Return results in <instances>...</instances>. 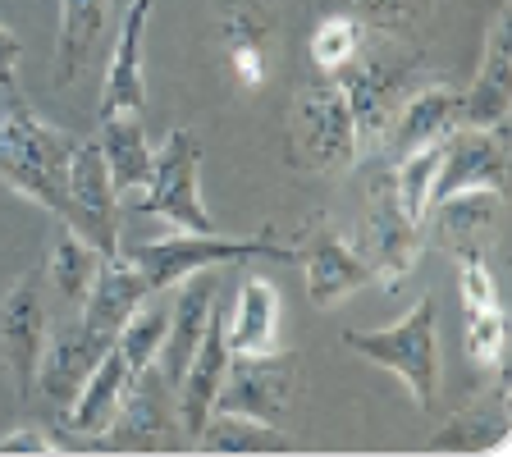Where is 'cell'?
<instances>
[{"instance_id":"1","label":"cell","mask_w":512,"mask_h":457,"mask_svg":"<svg viewBox=\"0 0 512 457\" xmlns=\"http://www.w3.org/2000/svg\"><path fill=\"white\" fill-rule=\"evenodd\" d=\"M69 156L74 138L37 119L23 96L5 92L0 106V183L28 197L32 206L51 211L55 220L69 215Z\"/></svg>"},{"instance_id":"2","label":"cell","mask_w":512,"mask_h":457,"mask_svg":"<svg viewBox=\"0 0 512 457\" xmlns=\"http://www.w3.org/2000/svg\"><path fill=\"white\" fill-rule=\"evenodd\" d=\"M124 252V247H119ZM128 261L138 266L147 293H170L174 284H183L188 275H202V270H220V266H243L256 256H270V261H298V247L275 243V229H261L252 238H229L220 229L211 234H192V229H174L170 238H151L142 247H128Z\"/></svg>"},{"instance_id":"3","label":"cell","mask_w":512,"mask_h":457,"mask_svg":"<svg viewBox=\"0 0 512 457\" xmlns=\"http://www.w3.org/2000/svg\"><path fill=\"white\" fill-rule=\"evenodd\" d=\"M357 357L384 366L403 380L412 403L421 412L439 403V325H435V298H416V307L403 320L384 325V330H343Z\"/></svg>"},{"instance_id":"4","label":"cell","mask_w":512,"mask_h":457,"mask_svg":"<svg viewBox=\"0 0 512 457\" xmlns=\"http://www.w3.org/2000/svg\"><path fill=\"white\" fill-rule=\"evenodd\" d=\"M133 197V211L160 215L174 229H192V234H211L215 220L202 202V142L192 138V128H174L165 147L151 160V174Z\"/></svg>"},{"instance_id":"5","label":"cell","mask_w":512,"mask_h":457,"mask_svg":"<svg viewBox=\"0 0 512 457\" xmlns=\"http://www.w3.org/2000/svg\"><path fill=\"white\" fill-rule=\"evenodd\" d=\"M293 389H298V357L293 352H229L224 384L211 412L256 416V421H275L279 426L288 403H293Z\"/></svg>"},{"instance_id":"6","label":"cell","mask_w":512,"mask_h":457,"mask_svg":"<svg viewBox=\"0 0 512 457\" xmlns=\"http://www.w3.org/2000/svg\"><path fill=\"white\" fill-rule=\"evenodd\" d=\"M183 439L179 426V389L160 366L133 371L119 398V412L101 435L106 448H174Z\"/></svg>"},{"instance_id":"7","label":"cell","mask_w":512,"mask_h":457,"mask_svg":"<svg viewBox=\"0 0 512 457\" xmlns=\"http://www.w3.org/2000/svg\"><path fill=\"white\" fill-rule=\"evenodd\" d=\"M64 224L78 238H87L101 256L119 252V192L110 183L106 156H101L96 138L74 142V156H69V215H64Z\"/></svg>"},{"instance_id":"8","label":"cell","mask_w":512,"mask_h":457,"mask_svg":"<svg viewBox=\"0 0 512 457\" xmlns=\"http://www.w3.org/2000/svg\"><path fill=\"white\" fill-rule=\"evenodd\" d=\"M343 101L352 115V133H357V156L362 151H380L389 138L398 106H403V83H407V64L389 60H352L339 74Z\"/></svg>"},{"instance_id":"9","label":"cell","mask_w":512,"mask_h":457,"mask_svg":"<svg viewBox=\"0 0 512 457\" xmlns=\"http://www.w3.org/2000/svg\"><path fill=\"white\" fill-rule=\"evenodd\" d=\"M298 151L307 160V170L339 174L357 160V133H352V115L343 101L339 78L307 87L298 101Z\"/></svg>"},{"instance_id":"10","label":"cell","mask_w":512,"mask_h":457,"mask_svg":"<svg viewBox=\"0 0 512 457\" xmlns=\"http://www.w3.org/2000/svg\"><path fill=\"white\" fill-rule=\"evenodd\" d=\"M46 348V311H42V270H28L0 298V362L10 366L19 403L37 389V362Z\"/></svg>"},{"instance_id":"11","label":"cell","mask_w":512,"mask_h":457,"mask_svg":"<svg viewBox=\"0 0 512 457\" xmlns=\"http://www.w3.org/2000/svg\"><path fill=\"white\" fill-rule=\"evenodd\" d=\"M467 188H508V138L503 128H467L458 124L444 138V156H439V174L430 188V206Z\"/></svg>"},{"instance_id":"12","label":"cell","mask_w":512,"mask_h":457,"mask_svg":"<svg viewBox=\"0 0 512 457\" xmlns=\"http://www.w3.org/2000/svg\"><path fill=\"white\" fill-rule=\"evenodd\" d=\"M499 224H503V192L467 188L430 206L421 229L430 234V243L439 252H448L453 261H467V256H490L494 238H499Z\"/></svg>"},{"instance_id":"13","label":"cell","mask_w":512,"mask_h":457,"mask_svg":"<svg viewBox=\"0 0 512 457\" xmlns=\"http://www.w3.org/2000/svg\"><path fill=\"white\" fill-rule=\"evenodd\" d=\"M366 234H371V252H362V256L371 261V275L380 279L384 288H403L416 270L421 247H426V229L398 206V192H394V179H389V174L375 183Z\"/></svg>"},{"instance_id":"14","label":"cell","mask_w":512,"mask_h":457,"mask_svg":"<svg viewBox=\"0 0 512 457\" xmlns=\"http://www.w3.org/2000/svg\"><path fill=\"white\" fill-rule=\"evenodd\" d=\"M110 348H115V339H106L101 330H92L83 316L55 325V330L46 334L42 362H37V394L64 412Z\"/></svg>"},{"instance_id":"15","label":"cell","mask_w":512,"mask_h":457,"mask_svg":"<svg viewBox=\"0 0 512 457\" xmlns=\"http://www.w3.org/2000/svg\"><path fill=\"white\" fill-rule=\"evenodd\" d=\"M156 10V0H133L128 14L119 19L115 51H110L106 69V92H101V110L96 119H142L147 110V19Z\"/></svg>"},{"instance_id":"16","label":"cell","mask_w":512,"mask_h":457,"mask_svg":"<svg viewBox=\"0 0 512 457\" xmlns=\"http://www.w3.org/2000/svg\"><path fill=\"white\" fill-rule=\"evenodd\" d=\"M512 115V5L503 0L485 32L476 83L462 92V124L467 128H503Z\"/></svg>"},{"instance_id":"17","label":"cell","mask_w":512,"mask_h":457,"mask_svg":"<svg viewBox=\"0 0 512 457\" xmlns=\"http://www.w3.org/2000/svg\"><path fill=\"white\" fill-rule=\"evenodd\" d=\"M298 261H302V270H307V298H311V307H320V311L339 307L343 298H352V293H362L366 284H375L371 261H366L339 229H330V224H325L307 247H298Z\"/></svg>"},{"instance_id":"18","label":"cell","mask_w":512,"mask_h":457,"mask_svg":"<svg viewBox=\"0 0 512 457\" xmlns=\"http://www.w3.org/2000/svg\"><path fill=\"white\" fill-rule=\"evenodd\" d=\"M462 124V92H453V87L435 83V87H421V92H412L398 106L394 124H389V151H394V160L412 156V151L430 147V142H444L453 128Z\"/></svg>"},{"instance_id":"19","label":"cell","mask_w":512,"mask_h":457,"mask_svg":"<svg viewBox=\"0 0 512 457\" xmlns=\"http://www.w3.org/2000/svg\"><path fill=\"white\" fill-rule=\"evenodd\" d=\"M224 366H229V339H224L220 316H211L202 343H197V352L188 357L179 384H174L179 389V426L188 435V444L206 426V416H211L215 394H220V384H224Z\"/></svg>"},{"instance_id":"20","label":"cell","mask_w":512,"mask_h":457,"mask_svg":"<svg viewBox=\"0 0 512 457\" xmlns=\"http://www.w3.org/2000/svg\"><path fill=\"white\" fill-rule=\"evenodd\" d=\"M179 288V302L170 307V334H165V348H160V371L170 375L174 384H179L183 366H188V357L197 352V343H202L206 325H211L215 316V298H220V284H215L211 275H188Z\"/></svg>"},{"instance_id":"21","label":"cell","mask_w":512,"mask_h":457,"mask_svg":"<svg viewBox=\"0 0 512 457\" xmlns=\"http://www.w3.org/2000/svg\"><path fill=\"white\" fill-rule=\"evenodd\" d=\"M142 298H151V293H147V284H142L138 266H133L124 252H115V256L101 261V270H96L92 288H87V298L78 302V307H83V320L92 325V330H101L106 339H115L119 325L142 307Z\"/></svg>"},{"instance_id":"22","label":"cell","mask_w":512,"mask_h":457,"mask_svg":"<svg viewBox=\"0 0 512 457\" xmlns=\"http://www.w3.org/2000/svg\"><path fill=\"white\" fill-rule=\"evenodd\" d=\"M124 384H128V366L115 348L96 362V371L83 380V389L74 394V403L64 407V426L74 430L83 439H101L110 430L119 412V398H124Z\"/></svg>"},{"instance_id":"23","label":"cell","mask_w":512,"mask_h":457,"mask_svg":"<svg viewBox=\"0 0 512 457\" xmlns=\"http://www.w3.org/2000/svg\"><path fill=\"white\" fill-rule=\"evenodd\" d=\"M115 0H60V37H55V83H74L92 46L101 42Z\"/></svg>"},{"instance_id":"24","label":"cell","mask_w":512,"mask_h":457,"mask_svg":"<svg viewBox=\"0 0 512 457\" xmlns=\"http://www.w3.org/2000/svg\"><path fill=\"white\" fill-rule=\"evenodd\" d=\"M229 352H270L279 339V293L270 279H243L234 320L224 325Z\"/></svg>"},{"instance_id":"25","label":"cell","mask_w":512,"mask_h":457,"mask_svg":"<svg viewBox=\"0 0 512 457\" xmlns=\"http://www.w3.org/2000/svg\"><path fill=\"white\" fill-rule=\"evenodd\" d=\"M192 448H202V453H288L293 435H284L275 421L211 412L206 426L197 430V439H192Z\"/></svg>"},{"instance_id":"26","label":"cell","mask_w":512,"mask_h":457,"mask_svg":"<svg viewBox=\"0 0 512 457\" xmlns=\"http://www.w3.org/2000/svg\"><path fill=\"white\" fill-rule=\"evenodd\" d=\"M101 156H106V170H110V183H115L119 197L138 192L151 174V160L156 151L147 147V133H142L138 119H101Z\"/></svg>"},{"instance_id":"27","label":"cell","mask_w":512,"mask_h":457,"mask_svg":"<svg viewBox=\"0 0 512 457\" xmlns=\"http://www.w3.org/2000/svg\"><path fill=\"white\" fill-rule=\"evenodd\" d=\"M101 261H106V256L96 252L87 238H78L74 229H69V234L51 247V266H46V275H51V284H55L60 298L83 302L87 288H92V279H96V270H101Z\"/></svg>"},{"instance_id":"28","label":"cell","mask_w":512,"mask_h":457,"mask_svg":"<svg viewBox=\"0 0 512 457\" xmlns=\"http://www.w3.org/2000/svg\"><path fill=\"white\" fill-rule=\"evenodd\" d=\"M165 334H170V307H151V311H133V316L119 325L115 334V352L124 357L128 375L147 371L160 362V348H165Z\"/></svg>"},{"instance_id":"29","label":"cell","mask_w":512,"mask_h":457,"mask_svg":"<svg viewBox=\"0 0 512 457\" xmlns=\"http://www.w3.org/2000/svg\"><path fill=\"white\" fill-rule=\"evenodd\" d=\"M439 156H444V142H430V147L403 156L394 165V174H389L398 192V206L416 224H426V215H430V188H435V174H439Z\"/></svg>"},{"instance_id":"30","label":"cell","mask_w":512,"mask_h":457,"mask_svg":"<svg viewBox=\"0 0 512 457\" xmlns=\"http://www.w3.org/2000/svg\"><path fill=\"white\" fill-rule=\"evenodd\" d=\"M362 55V23L352 14H330L320 19L316 32H311V64L320 74H339L343 64H352Z\"/></svg>"},{"instance_id":"31","label":"cell","mask_w":512,"mask_h":457,"mask_svg":"<svg viewBox=\"0 0 512 457\" xmlns=\"http://www.w3.org/2000/svg\"><path fill=\"white\" fill-rule=\"evenodd\" d=\"M485 426H508V398H503V380L494 389V403H480L476 412L453 416V426L444 435L430 439V448H458V453H480V448H494L485 439Z\"/></svg>"},{"instance_id":"32","label":"cell","mask_w":512,"mask_h":457,"mask_svg":"<svg viewBox=\"0 0 512 457\" xmlns=\"http://www.w3.org/2000/svg\"><path fill=\"white\" fill-rule=\"evenodd\" d=\"M503 343H508V325H503V307L476 311L467 316V357L476 371H503Z\"/></svg>"},{"instance_id":"33","label":"cell","mask_w":512,"mask_h":457,"mask_svg":"<svg viewBox=\"0 0 512 457\" xmlns=\"http://www.w3.org/2000/svg\"><path fill=\"white\" fill-rule=\"evenodd\" d=\"M220 37L224 46H266L270 14L256 0H220Z\"/></svg>"},{"instance_id":"34","label":"cell","mask_w":512,"mask_h":457,"mask_svg":"<svg viewBox=\"0 0 512 457\" xmlns=\"http://www.w3.org/2000/svg\"><path fill=\"white\" fill-rule=\"evenodd\" d=\"M430 0H348V14L362 28H380V32H398L403 23L421 19Z\"/></svg>"},{"instance_id":"35","label":"cell","mask_w":512,"mask_h":457,"mask_svg":"<svg viewBox=\"0 0 512 457\" xmlns=\"http://www.w3.org/2000/svg\"><path fill=\"white\" fill-rule=\"evenodd\" d=\"M458 288H462V311L476 316V311H494L499 307V284L490 275V256H467L458 261Z\"/></svg>"},{"instance_id":"36","label":"cell","mask_w":512,"mask_h":457,"mask_svg":"<svg viewBox=\"0 0 512 457\" xmlns=\"http://www.w3.org/2000/svg\"><path fill=\"white\" fill-rule=\"evenodd\" d=\"M229 64H234V78L243 87L266 83V46H229Z\"/></svg>"},{"instance_id":"37","label":"cell","mask_w":512,"mask_h":457,"mask_svg":"<svg viewBox=\"0 0 512 457\" xmlns=\"http://www.w3.org/2000/svg\"><path fill=\"white\" fill-rule=\"evenodd\" d=\"M19 64H23L19 37L0 23V92H14V87H19Z\"/></svg>"},{"instance_id":"38","label":"cell","mask_w":512,"mask_h":457,"mask_svg":"<svg viewBox=\"0 0 512 457\" xmlns=\"http://www.w3.org/2000/svg\"><path fill=\"white\" fill-rule=\"evenodd\" d=\"M0 453H55V439L37 426H23L14 435H0Z\"/></svg>"}]
</instances>
